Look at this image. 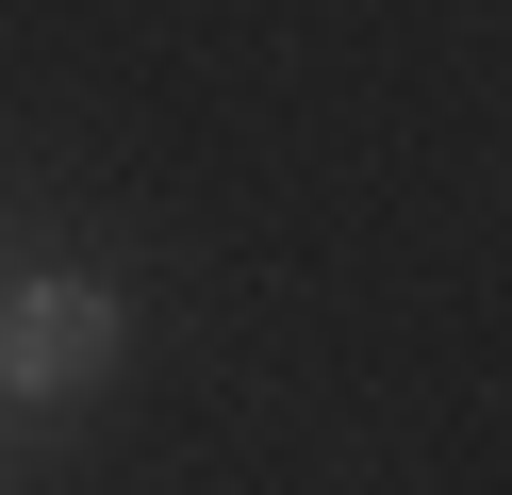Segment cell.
<instances>
[{"mask_svg": "<svg viewBox=\"0 0 512 495\" xmlns=\"http://www.w3.org/2000/svg\"><path fill=\"white\" fill-rule=\"evenodd\" d=\"M0 363H17V380H34V396H67V380H100V363H116V297H100V281H34V297H17V314H0Z\"/></svg>", "mask_w": 512, "mask_h": 495, "instance_id": "6da1fadb", "label": "cell"}]
</instances>
